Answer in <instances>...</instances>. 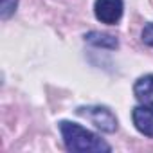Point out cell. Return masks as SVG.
<instances>
[{
	"label": "cell",
	"instance_id": "obj_1",
	"mask_svg": "<svg viewBox=\"0 0 153 153\" xmlns=\"http://www.w3.org/2000/svg\"><path fill=\"white\" fill-rule=\"evenodd\" d=\"M58 128L67 151H72V153H110L112 151V146L106 140H103L97 133L87 130L78 123L59 121Z\"/></svg>",
	"mask_w": 153,
	"mask_h": 153
},
{
	"label": "cell",
	"instance_id": "obj_2",
	"mask_svg": "<svg viewBox=\"0 0 153 153\" xmlns=\"http://www.w3.org/2000/svg\"><path fill=\"white\" fill-rule=\"evenodd\" d=\"M76 114L79 117L90 121L97 130H101L103 133H114L119 126L115 114L105 106V105H87V106H78Z\"/></svg>",
	"mask_w": 153,
	"mask_h": 153
},
{
	"label": "cell",
	"instance_id": "obj_3",
	"mask_svg": "<svg viewBox=\"0 0 153 153\" xmlns=\"http://www.w3.org/2000/svg\"><path fill=\"white\" fill-rule=\"evenodd\" d=\"M124 2L123 0H96L94 2V15L105 25H115L123 18Z\"/></svg>",
	"mask_w": 153,
	"mask_h": 153
},
{
	"label": "cell",
	"instance_id": "obj_4",
	"mask_svg": "<svg viewBox=\"0 0 153 153\" xmlns=\"http://www.w3.org/2000/svg\"><path fill=\"white\" fill-rule=\"evenodd\" d=\"M131 121L139 133L153 139V108L139 105L131 110Z\"/></svg>",
	"mask_w": 153,
	"mask_h": 153
},
{
	"label": "cell",
	"instance_id": "obj_5",
	"mask_svg": "<svg viewBox=\"0 0 153 153\" xmlns=\"http://www.w3.org/2000/svg\"><path fill=\"white\" fill-rule=\"evenodd\" d=\"M133 96L140 105L153 108V74L140 76L133 83Z\"/></svg>",
	"mask_w": 153,
	"mask_h": 153
},
{
	"label": "cell",
	"instance_id": "obj_6",
	"mask_svg": "<svg viewBox=\"0 0 153 153\" xmlns=\"http://www.w3.org/2000/svg\"><path fill=\"white\" fill-rule=\"evenodd\" d=\"M85 42L90 43L92 47H97V49H108V51H115L119 47V40L108 33H99V31H90L87 33L85 36Z\"/></svg>",
	"mask_w": 153,
	"mask_h": 153
},
{
	"label": "cell",
	"instance_id": "obj_7",
	"mask_svg": "<svg viewBox=\"0 0 153 153\" xmlns=\"http://www.w3.org/2000/svg\"><path fill=\"white\" fill-rule=\"evenodd\" d=\"M18 2H20V0H0V18H2L4 22L9 20L16 13Z\"/></svg>",
	"mask_w": 153,
	"mask_h": 153
},
{
	"label": "cell",
	"instance_id": "obj_8",
	"mask_svg": "<svg viewBox=\"0 0 153 153\" xmlns=\"http://www.w3.org/2000/svg\"><path fill=\"white\" fill-rule=\"evenodd\" d=\"M140 40H142V43H146V45L153 47V22H149V24H146V25L142 27Z\"/></svg>",
	"mask_w": 153,
	"mask_h": 153
}]
</instances>
